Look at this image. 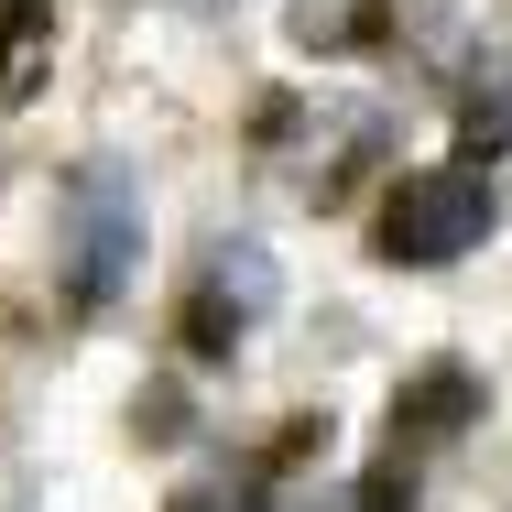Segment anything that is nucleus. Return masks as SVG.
<instances>
[{"label": "nucleus", "mask_w": 512, "mask_h": 512, "mask_svg": "<svg viewBox=\"0 0 512 512\" xmlns=\"http://www.w3.org/2000/svg\"><path fill=\"white\" fill-rule=\"evenodd\" d=\"M480 240H491V175H480V164H425V175H404V197L382 218V251L414 262V273L469 262Z\"/></svg>", "instance_id": "nucleus-1"}, {"label": "nucleus", "mask_w": 512, "mask_h": 512, "mask_svg": "<svg viewBox=\"0 0 512 512\" xmlns=\"http://www.w3.org/2000/svg\"><path fill=\"white\" fill-rule=\"evenodd\" d=\"M273 295H284V273H273V251L262 240H229L218 262H207V306H197V349L218 338V316L229 327H251V316H273Z\"/></svg>", "instance_id": "nucleus-3"}, {"label": "nucleus", "mask_w": 512, "mask_h": 512, "mask_svg": "<svg viewBox=\"0 0 512 512\" xmlns=\"http://www.w3.org/2000/svg\"><path fill=\"white\" fill-rule=\"evenodd\" d=\"M44 55H55V0H0V99L11 109L44 88Z\"/></svg>", "instance_id": "nucleus-5"}, {"label": "nucleus", "mask_w": 512, "mask_h": 512, "mask_svg": "<svg viewBox=\"0 0 512 512\" xmlns=\"http://www.w3.org/2000/svg\"><path fill=\"white\" fill-rule=\"evenodd\" d=\"M393 22H404V44L425 66H469L480 33H491V0H393Z\"/></svg>", "instance_id": "nucleus-4"}, {"label": "nucleus", "mask_w": 512, "mask_h": 512, "mask_svg": "<svg viewBox=\"0 0 512 512\" xmlns=\"http://www.w3.org/2000/svg\"><path fill=\"white\" fill-rule=\"evenodd\" d=\"M142 262V197L120 164H88L77 175V306H109Z\"/></svg>", "instance_id": "nucleus-2"}]
</instances>
